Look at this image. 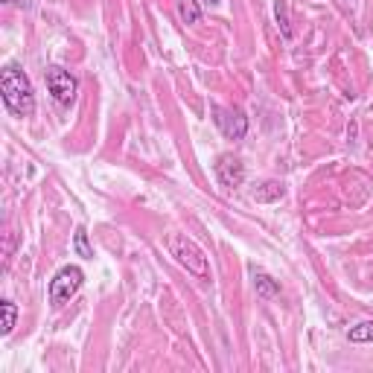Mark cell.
Listing matches in <instances>:
<instances>
[{
  "instance_id": "1",
  "label": "cell",
  "mask_w": 373,
  "mask_h": 373,
  "mask_svg": "<svg viewBox=\"0 0 373 373\" xmlns=\"http://www.w3.org/2000/svg\"><path fill=\"white\" fill-rule=\"evenodd\" d=\"M0 93H4V103L15 117L35 114V91H32L30 76L21 67L9 65L4 70V76H0Z\"/></svg>"
},
{
  "instance_id": "2",
  "label": "cell",
  "mask_w": 373,
  "mask_h": 373,
  "mask_svg": "<svg viewBox=\"0 0 373 373\" xmlns=\"http://www.w3.org/2000/svg\"><path fill=\"white\" fill-rule=\"evenodd\" d=\"M169 254L175 257V263H178L181 268H187V274H192V277L199 280H207L210 277V266H207V254L195 245L187 233H169Z\"/></svg>"
},
{
  "instance_id": "3",
  "label": "cell",
  "mask_w": 373,
  "mask_h": 373,
  "mask_svg": "<svg viewBox=\"0 0 373 373\" xmlns=\"http://www.w3.org/2000/svg\"><path fill=\"white\" fill-rule=\"evenodd\" d=\"M85 283V271L79 266H65L55 271V277L50 280V303L53 309H62L76 292Z\"/></svg>"
},
{
  "instance_id": "4",
  "label": "cell",
  "mask_w": 373,
  "mask_h": 373,
  "mask_svg": "<svg viewBox=\"0 0 373 373\" xmlns=\"http://www.w3.org/2000/svg\"><path fill=\"white\" fill-rule=\"evenodd\" d=\"M44 79H47V91L53 93V100L55 103H62V105H70L76 100V91H79V82H76V76H70L65 67H47L44 73Z\"/></svg>"
},
{
  "instance_id": "5",
  "label": "cell",
  "mask_w": 373,
  "mask_h": 373,
  "mask_svg": "<svg viewBox=\"0 0 373 373\" xmlns=\"http://www.w3.org/2000/svg\"><path fill=\"white\" fill-rule=\"evenodd\" d=\"M213 123L219 129L228 140H242L248 134V117L240 108H222V105H213Z\"/></svg>"
},
{
  "instance_id": "6",
  "label": "cell",
  "mask_w": 373,
  "mask_h": 373,
  "mask_svg": "<svg viewBox=\"0 0 373 373\" xmlns=\"http://www.w3.org/2000/svg\"><path fill=\"white\" fill-rule=\"evenodd\" d=\"M213 172H216V181L225 190H237L245 181V166L240 158H233V155H219L213 164Z\"/></svg>"
},
{
  "instance_id": "7",
  "label": "cell",
  "mask_w": 373,
  "mask_h": 373,
  "mask_svg": "<svg viewBox=\"0 0 373 373\" xmlns=\"http://www.w3.org/2000/svg\"><path fill=\"white\" fill-rule=\"evenodd\" d=\"M283 195H286V187H283L280 181H266V184H260L257 190L251 192V199L260 202V204H266V202H280Z\"/></svg>"
},
{
  "instance_id": "8",
  "label": "cell",
  "mask_w": 373,
  "mask_h": 373,
  "mask_svg": "<svg viewBox=\"0 0 373 373\" xmlns=\"http://www.w3.org/2000/svg\"><path fill=\"white\" fill-rule=\"evenodd\" d=\"M175 6H178V18H181V24H199L202 21V6H199V0H175Z\"/></svg>"
},
{
  "instance_id": "9",
  "label": "cell",
  "mask_w": 373,
  "mask_h": 373,
  "mask_svg": "<svg viewBox=\"0 0 373 373\" xmlns=\"http://www.w3.org/2000/svg\"><path fill=\"white\" fill-rule=\"evenodd\" d=\"M254 289H257L260 298H274V294H280V283L277 280H271L266 271H254Z\"/></svg>"
},
{
  "instance_id": "10",
  "label": "cell",
  "mask_w": 373,
  "mask_h": 373,
  "mask_svg": "<svg viewBox=\"0 0 373 373\" xmlns=\"http://www.w3.org/2000/svg\"><path fill=\"white\" fill-rule=\"evenodd\" d=\"M347 339L353 344H367V341H373V321H362L356 327H350L347 329Z\"/></svg>"
},
{
  "instance_id": "11",
  "label": "cell",
  "mask_w": 373,
  "mask_h": 373,
  "mask_svg": "<svg viewBox=\"0 0 373 373\" xmlns=\"http://www.w3.org/2000/svg\"><path fill=\"white\" fill-rule=\"evenodd\" d=\"M73 251L79 254V257H85V260L93 257V248H91V242H88V230H85L82 225L76 228V233H73Z\"/></svg>"
},
{
  "instance_id": "12",
  "label": "cell",
  "mask_w": 373,
  "mask_h": 373,
  "mask_svg": "<svg viewBox=\"0 0 373 373\" xmlns=\"http://www.w3.org/2000/svg\"><path fill=\"white\" fill-rule=\"evenodd\" d=\"M0 312H4V324H0V332H4V336H9V332L15 329V321H18V306L12 301H4V303H0Z\"/></svg>"
},
{
  "instance_id": "13",
  "label": "cell",
  "mask_w": 373,
  "mask_h": 373,
  "mask_svg": "<svg viewBox=\"0 0 373 373\" xmlns=\"http://www.w3.org/2000/svg\"><path fill=\"white\" fill-rule=\"evenodd\" d=\"M274 18H277V27H280L283 38H292V30H289V6H286V0H277V4H274Z\"/></svg>"
},
{
  "instance_id": "14",
  "label": "cell",
  "mask_w": 373,
  "mask_h": 373,
  "mask_svg": "<svg viewBox=\"0 0 373 373\" xmlns=\"http://www.w3.org/2000/svg\"><path fill=\"white\" fill-rule=\"evenodd\" d=\"M4 4L18 6V9H30V6H32V0H4Z\"/></svg>"
},
{
  "instance_id": "15",
  "label": "cell",
  "mask_w": 373,
  "mask_h": 373,
  "mask_svg": "<svg viewBox=\"0 0 373 373\" xmlns=\"http://www.w3.org/2000/svg\"><path fill=\"white\" fill-rule=\"evenodd\" d=\"M204 4H210V6H213V4H219V0H204Z\"/></svg>"
}]
</instances>
